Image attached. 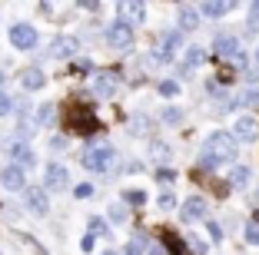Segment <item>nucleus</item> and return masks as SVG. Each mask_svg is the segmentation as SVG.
Here are the masks:
<instances>
[{
	"mask_svg": "<svg viewBox=\"0 0 259 255\" xmlns=\"http://www.w3.org/2000/svg\"><path fill=\"white\" fill-rule=\"evenodd\" d=\"M150 129H153V120L146 113H137V116L130 120V136H146Z\"/></svg>",
	"mask_w": 259,
	"mask_h": 255,
	"instance_id": "obj_23",
	"label": "nucleus"
},
{
	"mask_svg": "<svg viewBox=\"0 0 259 255\" xmlns=\"http://www.w3.org/2000/svg\"><path fill=\"white\" fill-rule=\"evenodd\" d=\"M120 202L123 206H133V209H143V206H146V192H143V189H123Z\"/></svg>",
	"mask_w": 259,
	"mask_h": 255,
	"instance_id": "obj_25",
	"label": "nucleus"
},
{
	"mask_svg": "<svg viewBox=\"0 0 259 255\" xmlns=\"http://www.w3.org/2000/svg\"><path fill=\"white\" fill-rule=\"evenodd\" d=\"M252 199H256V202H259V186H256V192H252Z\"/></svg>",
	"mask_w": 259,
	"mask_h": 255,
	"instance_id": "obj_45",
	"label": "nucleus"
},
{
	"mask_svg": "<svg viewBox=\"0 0 259 255\" xmlns=\"http://www.w3.org/2000/svg\"><path fill=\"white\" fill-rule=\"evenodd\" d=\"M156 206H160L163 212H173V209H176L180 202H176V195L169 192V189H163V192H160V199H156Z\"/></svg>",
	"mask_w": 259,
	"mask_h": 255,
	"instance_id": "obj_34",
	"label": "nucleus"
},
{
	"mask_svg": "<svg viewBox=\"0 0 259 255\" xmlns=\"http://www.w3.org/2000/svg\"><path fill=\"white\" fill-rule=\"evenodd\" d=\"M87 225L93 229V235H100V239H113V229H110L107 219H100V216H90L87 219Z\"/></svg>",
	"mask_w": 259,
	"mask_h": 255,
	"instance_id": "obj_26",
	"label": "nucleus"
},
{
	"mask_svg": "<svg viewBox=\"0 0 259 255\" xmlns=\"http://www.w3.org/2000/svg\"><path fill=\"white\" fill-rule=\"evenodd\" d=\"M116 149L110 143H100V139H90V143L83 146V156H80V166H83L87 173H97V176H103V173H110L116 166Z\"/></svg>",
	"mask_w": 259,
	"mask_h": 255,
	"instance_id": "obj_2",
	"label": "nucleus"
},
{
	"mask_svg": "<svg viewBox=\"0 0 259 255\" xmlns=\"http://www.w3.org/2000/svg\"><path fill=\"white\" fill-rule=\"evenodd\" d=\"M7 37H10V43H14V50H20V53H30V50H37V43H40V33H37V27H33V23H27V20L14 23V27L7 30Z\"/></svg>",
	"mask_w": 259,
	"mask_h": 255,
	"instance_id": "obj_4",
	"label": "nucleus"
},
{
	"mask_svg": "<svg viewBox=\"0 0 259 255\" xmlns=\"http://www.w3.org/2000/svg\"><path fill=\"white\" fill-rule=\"evenodd\" d=\"M0 86H4V70H0Z\"/></svg>",
	"mask_w": 259,
	"mask_h": 255,
	"instance_id": "obj_46",
	"label": "nucleus"
},
{
	"mask_svg": "<svg viewBox=\"0 0 259 255\" xmlns=\"http://www.w3.org/2000/svg\"><path fill=\"white\" fill-rule=\"evenodd\" d=\"M213 53L220 57V60L233 63L239 53H243V50H239V37H236V33H216V37H213Z\"/></svg>",
	"mask_w": 259,
	"mask_h": 255,
	"instance_id": "obj_10",
	"label": "nucleus"
},
{
	"mask_svg": "<svg viewBox=\"0 0 259 255\" xmlns=\"http://www.w3.org/2000/svg\"><path fill=\"white\" fill-rule=\"evenodd\" d=\"M93 192H97V189H93L90 182H83V186H76V189H73V195H76V199H90Z\"/></svg>",
	"mask_w": 259,
	"mask_h": 255,
	"instance_id": "obj_39",
	"label": "nucleus"
},
{
	"mask_svg": "<svg viewBox=\"0 0 259 255\" xmlns=\"http://www.w3.org/2000/svg\"><path fill=\"white\" fill-rule=\"evenodd\" d=\"M4 216H10V219H17V216H20V209H17V206H4Z\"/></svg>",
	"mask_w": 259,
	"mask_h": 255,
	"instance_id": "obj_42",
	"label": "nucleus"
},
{
	"mask_svg": "<svg viewBox=\"0 0 259 255\" xmlns=\"http://www.w3.org/2000/svg\"><path fill=\"white\" fill-rule=\"evenodd\" d=\"M47 57H50V60H76V57H80V37H70V33L54 37Z\"/></svg>",
	"mask_w": 259,
	"mask_h": 255,
	"instance_id": "obj_6",
	"label": "nucleus"
},
{
	"mask_svg": "<svg viewBox=\"0 0 259 255\" xmlns=\"http://www.w3.org/2000/svg\"><path fill=\"white\" fill-rule=\"evenodd\" d=\"M246 14H249V17H246V37L256 40V37H259V0L246 7Z\"/></svg>",
	"mask_w": 259,
	"mask_h": 255,
	"instance_id": "obj_24",
	"label": "nucleus"
},
{
	"mask_svg": "<svg viewBox=\"0 0 259 255\" xmlns=\"http://www.w3.org/2000/svg\"><path fill=\"white\" fill-rule=\"evenodd\" d=\"M10 113H17V99L7 90H0V116H10Z\"/></svg>",
	"mask_w": 259,
	"mask_h": 255,
	"instance_id": "obj_32",
	"label": "nucleus"
},
{
	"mask_svg": "<svg viewBox=\"0 0 259 255\" xmlns=\"http://www.w3.org/2000/svg\"><path fill=\"white\" fill-rule=\"evenodd\" d=\"M239 106H249V110H256V106H259V86H246V90L239 93Z\"/></svg>",
	"mask_w": 259,
	"mask_h": 255,
	"instance_id": "obj_29",
	"label": "nucleus"
},
{
	"mask_svg": "<svg viewBox=\"0 0 259 255\" xmlns=\"http://www.w3.org/2000/svg\"><path fill=\"white\" fill-rule=\"evenodd\" d=\"M156 182H160L163 189L173 186V182H176V169H169V166H160V169H156Z\"/></svg>",
	"mask_w": 259,
	"mask_h": 255,
	"instance_id": "obj_33",
	"label": "nucleus"
},
{
	"mask_svg": "<svg viewBox=\"0 0 259 255\" xmlns=\"http://www.w3.org/2000/svg\"><path fill=\"white\" fill-rule=\"evenodd\" d=\"M160 96H166V99H173V96H180V80H160Z\"/></svg>",
	"mask_w": 259,
	"mask_h": 255,
	"instance_id": "obj_30",
	"label": "nucleus"
},
{
	"mask_svg": "<svg viewBox=\"0 0 259 255\" xmlns=\"http://www.w3.org/2000/svg\"><path fill=\"white\" fill-rule=\"evenodd\" d=\"M44 182H47V192H57V189H70V169L63 163H50L44 169Z\"/></svg>",
	"mask_w": 259,
	"mask_h": 255,
	"instance_id": "obj_11",
	"label": "nucleus"
},
{
	"mask_svg": "<svg viewBox=\"0 0 259 255\" xmlns=\"http://www.w3.org/2000/svg\"><path fill=\"white\" fill-rule=\"evenodd\" d=\"M243 235H246V245H259V219H249V222H246Z\"/></svg>",
	"mask_w": 259,
	"mask_h": 255,
	"instance_id": "obj_31",
	"label": "nucleus"
},
{
	"mask_svg": "<svg viewBox=\"0 0 259 255\" xmlns=\"http://www.w3.org/2000/svg\"><path fill=\"white\" fill-rule=\"evenodd\" d=\"M20 83H23V90H27V93H33V90H44V86H47V76H44V70L30 67V70H23Z\"/></svg>",
	"mask_w": 259,
	"mask_h": 255,
	"instance_id": "obj_19",
	"label": "nucleus"
},
{
	"mask_svg": "<svg viewBox=\"0 0 259 255\" xmlns=\"http://www.w3.org/2000/svg\"><path fill=\"white\" fill-rule=\"evenodd\" d=\"M199 20H203L199 7H193V4H180L176 7V30L180 33H193L199 27Z\"/></svg>",
	"mask_w": 259,
	"mask_h": 255,
	"instance_id": "obj_13",
	"label": "nucleus"
},
{
	"mask_svg": "<svg viewBox=\"0 0 259 255\" xmlns=\"http://www.w3.org/2000/svg\"><path fill=\"white\" fill-rule=\"evenodd\" d=\"M226 182H229V189H233V192H246V189H249V182H252V166L236 163L233 169H229Z\"/></svg>",
	"mask_w": 259,
	"mask_h": 255,
	"instance_id": "obj_15",
	"label": "nucleus"
},
{
	"mask_svg": "<svg viewBox=\"0 0 259 255\" xmlns=\"http://www.w3.org/2000/svg\"><path fill=\"white\" fill-rule=\"evenodd\" d=\"M160 120L166 123V126H180V123H183V110H180V106H166V110L160 113Z\"/></svg>",
	"mask_w": 259,
	"mask_h": 255,
	"instance_id": "obj_27",
	"label": "nucleus"
},
{
	"mask_svg": "<svg viewBox=\"0 0 259 255\" xmlns=\"http://www.w3.org/2000/svg\"><path fill=\"white\" fill-rule=\"evenodd\" d=\"M252 63H256V70H259V46L252 50Z\"/></svg>",
	"mask_w": 259,
	"mask_h": 255,
	"instance_id": "obj_43",
	"label": "nucleus"
},
{
	"mask_svg": "<svg viewBox=\"0 0 259 255\" xmlns=\"http://www.w3.org/2000/svg\"><path fill=\"white\" fill-rule=\"evenodd\" d=\"M146 255H169V252L160 245V242H150V245H146Z\"/></svg>",
	"mask_w": 259,
	"mask_h": 255,
	"instance_id": "obj_41",
	"label": "nucleus"
},
{
	"mask_svg": "<svg viewBox=\"0 0 259 255\" xmlns=\"http://www.w3.org/2000/svg\"><path fill=\"white\" fill-rule=\"evenodd\" d=\"M206 232H209V242H213V245L223 242V225L216 222V219H206Z\"/></svg>",
	"mask_w": 259,
	"mask_h": 255,
	"instance_id": "obj_36",
	"label": "nucleus"
},
{
	"mask_svg": "<svg viewBox=\"0 0 259 255\" xmlns=\"http://www.w3.org/2000/svg\"><path fill=\"white\" fill-rule=\"evenodd\" d=\"M103 255H123V252H116V248H110V252H103Z\"/></svg>",
	"mask_w": 259,
	"mask_h": 255,
	"instance_id": "obj_44",
	"label": "nucleus"
},
{
	"mask_svg": "<svg viewBox=\"0 0 259 255\" xmlns=\"http://www.w3.org/2000/svg\"><path fill=\"white\" fill-rule=\"evenodd\" d=\"M180 219H183L186 225L206 222V219H209V202H206L203 195H190V199H183V206H180Z\"/></svg>",
	"mask_w": 259,
	"mask_h": 255,
	"instance_id": "obj_7",
	"label": "nucleus"
},
{
	"mask_svg": "<svg viewBox=\"0 0 259 255\" xmlns=\"http://www.w3.org/2000/svg\"><path fill=\"white\" fill-rule=\"evenodd\" d=\"M146 156H150L153 163H169V156H173V146L163 143V139H150V146H146Z\"/></svg>",
	"mask_w": 259,
	"mask_h": 255,
	"instance_id": "obj_20",
	"label": "nucleus"
},
{
	"mask_svg": "<svg viewBox=\"0 0 259 255\" xmlns=\"http://www.w3.org/2000/svg\"><path fill=\"white\" fill-rule=\"evenodd\" d=\"M186 245H190L196 255H206V252H209V242H203L196 232H190V235H186Z\"/></svg>",
	"mask_w": 259,
	"mask_h": 255,
	"instance_id": "obj_35",
	"label": "nucleus"
},
{
	"mask_svg": "<svg viewBox=\"0 0 259 255\" xmlns=\"http://www.w3.org/2000/svg\"><path fill=\"white\" fill-rule=\"evenodd\" d=\"M93 245H97V235H93V232H87L83 239H80V248H83V252H93Z\"/></svg>",
	"mask_w": 259,
	"mask_h": 255,
	"instance_id": "obj_40",
	"label": "nucleus"
},
{
	"mask_svg": "<svg viewBox=\"0 0 259 255\" xmlns=\"http://www.w3.org/2000/svg\"><path fill=\"white\" fill-rule=\"evenodd\" d=\"M203 60H206V46H196V43L186 46V50H183V63L176 67V73H180V76L193 73L196 67H203Z\"/></svg>",
	"mask_w": 259,
	"mask_h": 255,
	"instance_id": "obj_16",
	"label": "nucleus"
},
{
	"mask_svg": "<svg viewBox=\"0 0 259 255\" xmlns=\"http://www.w3.org/2000/svg\"><path fill=\"white\" fill-rule=\"evenodd\" d=\"M54 120H57V103H40L37 113H33V123H37V129L50 126Z\"/></svg>",
	"mask_w": 259,
	"mask_h": 255,
	"instance_id": "obj_22",
	"label": "nucleus"
},
{
	"mask_svg": "<svg viewBox=\"0 0 259 255\" xmlns=\"http://www.w3.org/2000/svg\"><path fill=\"white\" fill-rule=\"evenodd\" d=\"M116 14H120L130 27H137V23L146 20V4H140V0H126V4H116Z\"/></svg>",
	"mask_w": 259,
	"mask_h": 255,
	"instance_id": "obj_17",
	"label": "nucleus"
},
{
	"mask_svg": "<svg viewBox=\"0 0 259 255\" xmlns=\"http://www.w3.org/2000/svg\"><path fill=\"white\" fill-rule=\"evenodd\" d=\"M233 136H236V143H256L259 139V120L256 116H236L233 120Z\"/></svg>",
	"mask_w": 259,
	"mask_h": 255,
	"instance_id": "obj_12",
	"label": "nucleus"
},
{
	"mask_svg": "<svg viewBox=\"0 0 259 255\" xmlns=\"http://www.w3.org/2000/svg\"><path fill=\"white\" fill-rule=\"evenodd\" d=\"M73 73H93V60L90 57H76L73 60Z\"/></svg>",
	"mask_w": 259,
	"mask_h": 255,
	"instance_id": "obj_37",
	"label": "nucleus"
},
{
	"mask_svg": "<svg viewBox=\"0 0 259 255\" xmlns=\"http://www.w3.org/2000/svg\"><path fill=\"white\" fill-rule=\"evenodd\" d=\"M116 83H120V76H116V73H93L90 93H93V96H100V99H113Z\"/></svg>",
	"mask_w": 259,
	"mask_h": 255,
	"instance_id": "obj_14",
	"label": "nucleus"
},
{
	"mask_svg": "<svg viewBox=\"0 0 259 255\" xmlns=\"http://www.w3.org/2000/svg\"><path fill=\"white\" fill-rule=\"evenodd\" d=\"M236 156H239L236 136L229 133V129H213V133L206 136L199 156H196V166L206 169V173H216L220 166H229V169H233V166H236Z\"/></svg>",
	"mask_w": 259,
	"mask_h": 255,
	"instance_id": "obj_1",
	"label": "nucleus"
},
{
	"mask_svg": "<svg viewBox=\"0 0 259 255\" xmlns=\"http://www.w3.org/2000/svg\"><path fill=\"white\" fill-rule=\"evenodd\" d=\"M67 143H70L67 136H50V149H54V152H63V149H67Z\"/></svg>",
	"mask_w": 259,
	"mask_h": 255,
	"instance_id": "obj_38",
	"label": "nucleus"
},
{
	"mask_svg": "<svg viewBox=\"0 0 259 255\" xmlns=\"http://www.w3.org/2000/svg\"><path fill=\"white\" fill-rule=\"evenodd\" d=\"M0 186L7 189V192H27V169H20V166L7 163L4 169H0Z\"/></svg>",
	"mask_w": 259,
	"mask_h": 255,
	"instance_id": "obj_8",
	"label": "nucleus"
},
{
	"mask_svg": "<svg viewBox=\"0 0 259 255\" xmlns=\"http://www.w3.org/2000/svg\"><path fill=\"white\" fill-rule=\"evenodd\" d=\"M23 206L33 216H47L50 212V192H47V186H30L23 192Z\"/></svg>",
	"mask_w": 259,
	"mask_h": 255,
	"instance_id": "obj_9",
	"label": "nucleus"
},
{
	"mask_svg": "<svg viewBox=\"0 0 259 255\" xmlns=\"http://www.w3.org/2000/svg\"><path fill=\"white\" fill-rule=\"evenodd\" d=\"M107 219L113 225H126V219H130V212H126V206L123 202H116V206H110V212H107Z\"/></svg>",
	"mask_w": 259,
	"mask_h": 255,
	"instance_id": "obj_28",
	"label": "nucleus"
},
{
	"mask_svg": "<svg viewBox=\"0 0 259 255\" xmlns=\"http://www.w3.org/2000/svg\"><path fill=\"white\" fill-rule=\"evenodd\" d=\"M103 37H107V43L113 46V50L126 53V50H133V37H137V33H133V27H130L123 17H116L113 23H107V33H103Z\"/></svg>",
	"mask_w": 259,
	"mask_h": 255,
	"instance_id": "obj_5",
	"label": "nucleus"
},
{
	"mask_svg": "<svg viewBox=\"0 0 259 255\" xmlns=\"http://www.w3.org/2000/svg\"><path fill=\"white\" fill-rule=\"evenodd\" d=\"M4 156H7V163L20 166V169H33V166H37V152H33V146L27 143V139H17V136L4 139Z\"/></svg>",
	"mask_w": 259,
	"mask_h": 255,
	"instance_id": "obj_3",
	"label": "nucleus"
},
{
	"mask_svg": "<svg viewBox=\"0 0 259 255\" xmlns=\"http://www.w3.org/2000/svg\"><path fill=\"white\" fill-rule=\"evenodd\" d=\"M236 10V4H199V14L206 17V20H223L226 14H233Z\"/></svg>",
	"mask_w": 259,
	"mask_h": 255,
	"instance_id": "obj_21",
	"label": "nucleus"
},
{
	"mask_svg": "<svg viewBox=\"0 0 259 255\" xmlns=\"http://www.w3.org/2000/svg\"><path fill=\"white\" fill-rule=\"evenodd\" d=\"M183 40H186V33H180L176 27H173V30H163V37H160V50H166L169 57H176V50H186Z\"/></svg>",
	"mask_w": 259,
	"mask_h": 255,
	"instance_id": "obj_18",
	"label": "nucleus"
}]
</instances>
